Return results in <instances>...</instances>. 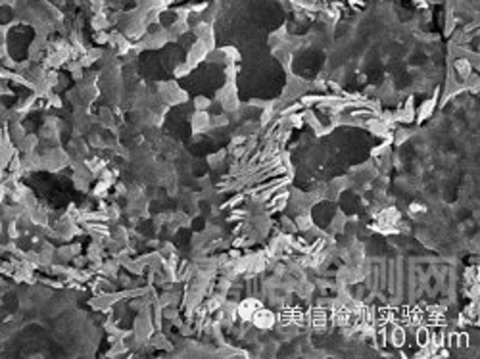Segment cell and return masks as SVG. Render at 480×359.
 <instances>
[{
	"instance_id": "obj_1",
	"label": "cell",
	"mask_w": 480,
	"mask_h": 359,
	"mask_svg": "<svg viewBox=\"0 0 480 359\" xmlns=\"http://www.w3.org/2000/svg\"><path fill=\"white\" fill-rule=\"evenodd\" d=\"M254 325L258 326V328H273L275 323H277V315H275L271 309H267V307H260V309H256L254 311V315H252L250 319Z\"/></svg>"
},
{
	"instance_id": "obj_2",
	"label": "cell",
	"mask_w": 480,
	"mask_h": 359,
	"mask_svg": "<svg viewBox=\"0 0 480 359\" xmlns=\"http://www.w3.org/2000/svg\"><path fill=\"white\" fill-rule=\"evenodd\" d=\"M307 319H309V325L313 326L315 330H325L327 325L330 323V319H328V309L327 307H323V305L313 307V309L309 311Z\"/></svg>"
},
{
	"instance_id": "obj_3",
	"label": "cell",
	"mask_w": 480,
	"mask_h": 359,
	"mask_svg": "<svg viewBox=\"0 0 480 359\" xmlns=\"http://www.w3.org/2000/svg\"><path fill=\"white\" fill-rule=\"evenodd\" d=\"M390 342H392L394 348H402L407 342V334H405V328L402 325H394L392 332H390Z\"/></svg>"
},
{
	"instance_id": "obj_4",
	"label": "cell",
	"mask_w": 480,
	"mask_h": 359,
	"mask_svg": "<svg viewBox=\"0 0 480 359\" xmlns=\"http://www.w3.org/2000/svg\"><path fill=\"white\" fill-rule=\"evenodd\" d=\"M434 102L436 100H426L425 104L421 106V109H419V121H423V119H426L430 113H432V108H434Z\"/></svg>"
},
{
	"instance_id": "obj_5",
	"label": "cell",
	"mask_w": 480,
	"mask_h": 359,
	"mask_svg": "<svg viewBox=\"0 0 480 359\" xmlns=\"http://www.w3.org/2000/svg\"><path fill=\"white\" fill-rule=\"evenodd\" d=\"M425 211H426V207L421 206V204H411V206H409V213H411V215H415V213H425Z\"/></svg>"
}]
</instances>
